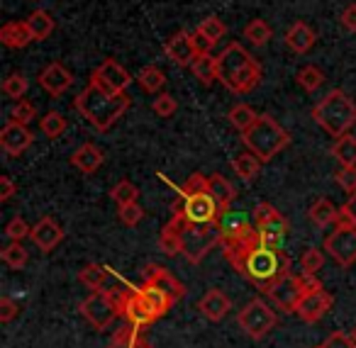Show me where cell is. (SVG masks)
<instances>
[{"label": "cell", "mask_w": 356, "mask_h": 348, "mask_svg": "<svg viewBox=\"0 0 356 348\" xmlns=\"http://www.w3.org/2000/svg\"><path fill=\"white\" fill-rule=\"evenodd\" d=\"M273 37V30L268 27L266 20H252L244 27V40H249L254 47H266Z\"/></svg>", "instance_id": "836d02e7"}, {"label": "cell", "mask_w": 356, "mask_h": 348, "mask_svg": "<svg viewBox=\"0 0 356 348\" xmlns=\"http://www.w3.org/2000/svg\"><path fill=\"white\" fill-rule=\"evenodd\" d=\"M79 280L90 290H103L105 288V280H108V273L105 268H100L98 263H88L83 270L79 273Z\"/></svg>", "instance_id": "ab89813d"}, {"label": "cell", "mask_w": 356, "mask_h": 348, "mask_svg": "<svg viewBox=\"0 0 356 348\" xmlns=\"http://www.w3.org/2000/svg\"><path fill=\"white\" fill-rule=\"evenodd\" d=\"M229 309H232V302H229L227 295L218 288L208 290L198 302V312L203 314L208 322H222L229 314Z\"/></svg>", "instance_id": "ffe728a7"}, {"label": "cell", "mask_w": 356, "mask_h": 348, "mask_svg": "<svg viewBox=\"0 0 356 348\" xmlns=\"http://www.w3.org/2000/svg\"><path fill=\"white\" fill-rule=\"evenodd\" d=\"M237 322L242 326V331L252 338H264L276 329L278 324V317L271 307H268L264 299H252L242 312L237 314Z\"/></svg>", "instance_id": "ba28073f"}, {"label": "cell", "mask_w": 356, "mask_h": 348, "mask_svg": "<svg viewBox=\"0 0 356 348\" xmlns=\"http://www.w3.org/2000/svg\"><path fill=\"white\" fill-rule=\"evenodd\" d=\"M42 132H44V137L49 139H59L61 134L66 132V127H69V122H66V117L61 113H56V110H51V113H47L44 117H42L40 122Z\"/></svg>", "instance_id": "f35d334b"}, {"label": "cell", "mask_w": 356, "mask_h": 348, "mask_svg": "<svg viewBox=\"0 0 356 348\" xmlns=\"http://www.w3.org/2000/svg\"><path fill=\"white\" fill-rule=\"evenodd\" d=\"M173 212H181L186 219L195 222V224H215L220 217V207L210 192L181 197L178 202H173Z\"/></svg>", "instance_id": "30bf717a"}, {"label": "cell", "mask_w": 356, "mask_h": 348, "mask_svg": "<svg viewBox=\"0 0 356 348\" xmlns=\"http://www.w3.org/2000/svg\"><path fill=\"white\" fill-rule=\"evenodd\" d=\"M193 76L200 81L203 85H210L213 81H218V56L213 54H198L191 66Z\"/></svg>", "instance_id": "f546056e"}, {"label": "cell", "mask_w": 356, "mask_h": 348, "mask_svg": "<svg viewBox=\"0 0 356 348\" xmlns=\"http://www.w3.org/2000/svg\"><path fill=\"white\" fill-rule=\"evenodd\" d=\"M266 295L273 299V304H276V307L283 309V312H296L298 302H300L305 292H302V288H300V280L293 278V275L288 273L286 278L278 280V283L273 285Z\"/></svg>", "instance_id": "5bb4252c"}, {"label": "cell", "mask_w": 356, "mask_h": 348, "mask_svg": "<svg viewBox=\"0 0 356 348\" xmlns=\"http://www.w3.org/2000/svg\"><path fill=\"white\" fill-rule=\"evenodd\" d=\"M307 217H310V222L315 226H320V229H325V226L330 224H337V217H339V207L332 205L327 197H320V200L315 202V205L307 210Z\"/></svg>", "instance_id": "83f0119b"}, {"label": "cell", "mask_w": 356, "mask_h": 348, "mask_svg": "<svg viewBox=\"0 0 356 348\" xmlns=\"http://www.w3.org/2000/svg\"><path fill=\"white\" fill-rule=\"evenodd\" d=\"M322 265H325V254L320 249H305L300 256V270L302 273H320Z\"/></svg>", "instance_id": "ee69618b"}, {"label": "cell", "mask_w": 356, "mask_h": 348, "mask_svg": "<svg viewBox=\"0 0 356 348\" xmlns=\"http://www.w3.org/2000/svg\"><path fill=\"white\" fill-rule=\"evenodd\" d=\"M90 85L105 90V93H124L132 85V76L124 66H120L115 59H105L98 69L90 74Z\"/></svg>", "instance_id": "7c38bea8"}, {"label": "cell", "mask_w": 356, "mask_h": 348, "mask_svg": "<svg viewBox=\"0 0 356 348\" xmlns=\"http://www.w3.org/2000/svg\"><path fill=\"white\" fill-rule=\"evenodd\" d=\"M351 338H354V341H356V326L351 329Z\"/></svg>", "instance_id": "6125c7cd"}, {"label": "cell", "mask_w": 356, "mask_h": 348, "mask_svg": "<svg viewBox=\"0 0 356 348\" xmlns=\"http://www.w3.org/2000/svg\"><path fill=\"white\" fill-rule=\"evenodd\" d=\"M115 299H118V307H120V317H124V322L132 324L134 329H147L156 322L154 312L147 307V302L142 299L139 290H113Z\"/></svg>", "instance_id": "9c48e42d"}, {"label": "cell", "mask_w": 356, "mask_h": 348, "mask_svg": "<svg viewBox=\"0 0 356 348\" xmlns=\"http://www.w3.org/2000/svg\"><path fill=\"white\" fill-rule=\"evenodd\" d=\"M322 348H356V341L344 331H332L330 336L325 338Z\"/></svg>", "instance_id": "db71d44e"}, {"label": "cell", "mask_w": 356, "mask_h": 348, "mask_svg": "<svg viewBox=\"0 0 356 348\" xmlns=\"http://www.w3.org/2000/svg\"><path fill=\"white\" fill-rule=\"evenodd\" d=\"M120 219H122V224H127V226H137L139 222L144 219V210L137 205V202H129V205L120 207Z\"/></svg>", "instance_id": "f5cc1de1"}, {"label": "cell", "mask_w": 356, "mask_h": 348, "mask_svg": "<svg viewBox=\"0 0 356 348\" xmlns=\"http://www.w3.org/2000/svg\"><path fill=\"white\" fill-rule=\"evenodd\" d=\"M208 192L215 197L220 212L229 210V205H232L234 197H237V190H234V185L225 176H220V173H215V176L208 178Z\"/></svg>", "instance_id": "484cf974"}, {"label": "cell", "mask_w": 356, "mask_h": 348, "mask_svg": "<svg viewBox=\"0 0 356 348\" xmlns=\"http://www.w3.org/2000/svg\"><path fill=\"white\" fill-rule=\"evenodd\" d=\"M139 295H142V299L147 302V307L154 312V317H163V314L168 312V309L176 304V299L171 297L168 292H163L161 288H156V285H149V283H142V288H137Z\"/></svg>", "instance_id": "cb8c5ba5"}, {"label": "cell", "mask_w": 356, "mask_h": 348, "mask_svg": "<svg viewBox=\"0 0 356 348\" xmlns=\"http://www.w3.org/2000/svg\"><path fill=\"white\" fill-rule=\"evenodd\" d=\"M159 249H161L166 256L181 254V236H178V226L173 219H168V224L161 229V236H159Z\"/></svg>", "instance_id": "d590c367"}, {"label": "cell", "mask_w": 356, "mask_h": 348, "mask_svg": "<svg viewBox=\"0 0 356 348\" xmlns=\"http://www.w3.org/2000/svg\"><path fill=\"white\" fill-rule=\"evenodd\" d=\"M225 258L237 268L252 285L261 292H268L281 278L291 273V256L281 249H266L259 239V229L249 231L237 239H222Z\"/></svg>", "instance_id": "6da1fadb"}, {"label": "cell", "mask_w": 356, "mask_h": 348, "mask_svg": "<svg viewBox=\"0 0 356 348\" xmlns=\"http://www.w3.org/2000/svg\"><path fill=\"white\" fill-rule=\"evenodd\" d=\"M79 309L98 331H105V329L120 317V307H118V299H115L113 290H93V292L81 302Z\"/></svg>", "instance_id": "52a82bcc"}, {"label": "cell", "mask_w": 356, "mask_h": 348, "mask_svg": "<svg viewBox=\"0 0 356 348\" xmlns=\"http://www.w3.org/2000/svg\"><path fill=\"white\" fill-rule=\"evenodd\" d=\"M152 110L159 115V117H171V115H176L178 103H176V98H173L171 93H159L156 100L152 103Z\"/></svg>", "instance_id": "7dc6e473"}, {"label": "cell", "mask_w": 356, "mask_h": 348, "mask_svg": "<svg viewBox=\"0 0 356 348\" xmlns=\"http://www.w3.org/2000/svg\"><path fill=\"white\" fill-rule=\"evenodd\" d=\"M40 85L51 95V98H59V95H64L66 90L74 85V76H71V71L66 69V66H61L54 61V64H49L40 74Z\"/></svg>", "instance_id": "d6986e66"}, {"label": "cell", "mask_w": 356, "mask_h": 348, "mask_svg": "<svg viewBox=\"0 0 356 348\" xmlns=\"http://www.w3.org/2000/svg\"><path fill=\"white\" fill-rule=\"evenodd\" d=\"M334 226H356V192L346 200L344 207H339V217H337Z\"/></svg>", "instance_id": "816d5d0a"}, {"label": "cell", "mask_w": 356, "mask_h": 348, "mask_svg": "<svg viewBox=\"0 0 356 348\" xmlns=\"http://www.w3.org/2000/svg\"><path fill=\"white\" fill-rule=\"evenodd\" d=\"M0 42L8 47V49H25L30 42H35L27 22H6L0 27Z\"/></svg>", "instance_id": "d4e9b609"}, {"label": "cell", "mask_w": 356, "mask_h": 348, "mask_svg": "<svg viewBox=\"0 0 356 348\" xmlns=\"http://www.w3.org/2000/svg\"><path fill=\"white\" fill-rule=\"evenodd\" d=\"M144 283L149 285H156V288H161L163 292H168L173 299H184L186 297V288L184 283L176 278V275L171 273L168 268H163V265L159 263H149L147 268H144Z\"/></svg>", "instance_id": "e0dca14e"}, {"label": "cell", "mask_w": 356, "mask_h": 348, "mask_svg": "<svg viewBox=\"0 0 356 348\" xmlns=\"http://www.w3.org/2000/svg\"><path fill=\"white\" fill-rule=\"evenodd\" d=\"M334 178H337V183H339L341 190L354 195L356 192V166H341L339 171L334 173Z\"/></svg>", "instance_id": "f907efd6"}, {"label": "cell", "mask_w": 356, "mask_h": 348, "mask_svg": "<svg viewBox=\"0 0 356 348\" xmlns=\"http://www.w3.org/2000/svg\"><path fill=\"white\" fill-rule=\"evenodd\" d=\"M325 254H330L341 268L356 263V226H337L325 236Z\"/></svg>", "instance_id": "8fae6325"}, {"label": "cell", "mask_w": 356, "mask_h": 348, "mask_svg": "<svg viewBox=\"0 0 356 348\" xmlns=\"http://www.w3.org/2000/svg\"><path fill=\"white\" fill-rule=\"evenodd\" d=\"M71 166L79 168L83 176H90L103 166V151L95 144H83L71 154Z\"/></svg>", "instance_id": "603a6c76"}, {"label": "cell", "mask_w": 356, "mask_h": 348, "mask_svg": "<svg viewBox=\"0 0 356 348\" xmlns=\"http://www.w3.org/2000/svg\"><path fill=\"white\" fill-rule=\"evenodd\" d=\"M0 258L6 260V265L20 270V268H25V265H27L30 254H27V249L22 246V241H13V244H8L6 249L0 251Z\"/></svg>", "instance_id": "8d00e7d4"}, {"label": "cell", "mask_w": 356, "mask_h": 348, "mask_svg": "<svg viewBox=\"0 0 356 348\" xmlns=\"http://www.w3.org/2000/svg\"><path fill=\"white\" fill-rule=\"evenodd\" d=\"M108 348H152V343L139 333V329H134L132 324H124L113 333Z\"/></svg>", "instance_id": "4316f807"}, {"label": "cell", "mask_w": 356, "mask_h": 348, "mask_svg": "<svg viewBox=\"0 0 356 348\" xmlns=\"http://www.w3.org/2000/svg\"><path fill=\"white\" fill-rule=\"evenodd\" d=\"M129 95L127 93H105L95 85H86L74 100V108L86 117V122L93 124L98 132H108L120 117L129 110Z\"/></svg>", "instance_id": "3957f363"}, {"label": "cell", "mask_w": 356, "mask_h": 348, "mask_svg": "<svg viewBox=\"0 0 356 348\" xmlns=\"http://www.w3.org/2000/svg\"><path fill=\"white\" fill-rule=\"evenodd\" d=\"M315 348H322V346H315Z\"/></svg>", "instance_id": "be15d7a7"}, {"label": "cell", "mask_w": 356, "mask_h": 348, "mask_svg": "<svg viewBox=\"0 0 356 348\" xmlns=\"http://www.w3.org/2000/svg\"><path fill=\"white\" fill-rule=\"evenodd\" d=\"M25 22H27V27H30L32 37H35V42H44L47 37L54 32V17H51L47 10L30 13V17H27Z\"/></svg>", "instance_id": "4dcf8cb0"}, {"label": "cell", "mask_w": 356, "mask_h": 348, "mask_svg": "<svg viewBox=\"0 0 356 348\" xmlns=\"http://www.w3.org/2000/svg\"><path fill=\"white\" fill-rule=\"evenodd\" d=\"M257 117L259 115L254 113L249 105H234L232 110H229V115H227V119H229V124H232L234 129H239V132H247L249 127H252L254 122H257Z\"/></svg>", "instance_id": "74e56055"}, {"label": "cell", "mask_w": 356, "mask_h": 348, "mask_svg": "<svg viewBox=\"0 0 356 348\" xmlns=\"http://www.w3.org/2000/svg\"><path fill=\"white\" fill-rule=\"evenodd\" d=\"M137 81H139V85L147 90V93H154V95L161 93L163 85H166V76H163V71L159 69V66H154V64L144 66V69L139 71Z\"/></svg>", "instance_id": "1f68e13d"}, {"label": "cell", "mask_w": 356, "mask_h": 348, "mask_svg": "<svg viewBox=\"0 0 356 348\" xmlns=\"http://www.w3.org/2000/svg\"><path fill=\"white\" fill-rule=\"evenodd\" d=\"M276 212H278L276 207L268 205V202H259V205L254 207V224H261V222H266L268 217H273Z\"/></svg>", "instance_id": "6f0895ef"}, {"label": "cell", "mask_w": 356, "mask_h": 348, "mask_svg": "<svg viewBox=\"0 0 356 348\" xmlns=\"http://www.w3.org/2000/svg\"><path fill=\"white\" fill-rule=\"evenodd\" d=\"M15 195V183L10 176H0V202H8Z\"/></svg>", "instance_id": "94428289"}, {"label": "cell", "mask_w": 356, "mask_h": 348, "mask_svg": "<svg viewBox=\"0 0 356 348\" xmlns=\"http://www.w3.org/2000/svg\"><path fill=\"white\" fill-rule=\"evenodd\" d=\"M242 142L259 161L266 163V161H271L273 156H278V154L291 144V137H288V132L271 117V115H259L257 122H254L247 132H242Z\"/></svg>", "instance_id": "5b68a950"}, {"label": "cell", "mask_w": 356, "mask_h": 348, "mask_svg": "<svg viewBox=\"0 0 356 348\" xmlns=\"http://www.w3.org/2000/svg\"><path fill=\"white\" fill-rule=\"evenodd\" d=\"M339 20H341V27H344L346 32H356V3H351V6L341 13Z\"/></svg>", "instance_id": "91938a15"}, {"label": "cell", "mask_w": 356, "mask_h": 348, "mask_svg": "<svg viewBox=\"0 0 356 348\" xmlns=\"http://www.w3.org/2000/svg\"><path fill=\"white\" fill-rule=\"evenodd\" d=\"M218 81L232 93L247 95L261 83V66L239 42H232L218 54Z\"/></svg>", "instance_id": "7a4b0ae2"}, {"label": "cell", "mask_w": 356, "mask_h": 348, "mask_svg": "<svg viewBox=\"0 0 356 348\" xmlns=\"http://www.w3.org/2000/svg\"><path fill=\"white\" fill-rule=\"evenodd\" d=\"M163 51H166L168 61L181 66V69H191L195 56H198V51H195V47H193V40H191V32H186V30L176 32V35L163 44Z\"/></svg>", "instance_id": "9a60e30c"}, {"label": "cell", "mask_w": 356, "mask_h": 348, "mask_svg": "<svg viewBox=\"0 0 356 348\" xmlns=\"http://www.w3.org/2000/svg\"><path fill=\"white\" fill-rule=\"evenodd\" d=\"M198 30L203 32V35L208 37V40L213 42V44H218V42L222 40L225 35H227V25H225V22L220 20V17H215V15L205 17V20L198 25Z\"/></svg>", "instance_id": "b9f144b4"}, {"label": "cell", "mask_w": 356, "mask_h": 348, "mask_svg": "<svg viewBox=\"0 0 356 348\" xmlns=\"http://www.w3.org/2000/svg\"><path fill=\"white\" fill-rule=\"evenodd\" d=\"M317 35L307 22H296V25L288 27L286 32V47L296 54H307V51L315 47Z\"/></svg>", "instance_id": "7402d4cb"}, {"label": "cell", "mask_w": 356, "mask_h": 348, "mask_svg": "<svg viewBox=\"0 0 356 348\" xmlns=\"http://www.w3.org/2000/svg\"><path fill=\"white\" fill-rule=\"evenodd\" d=\"M198 192H208V178H205L203 173H193V176H188V181L181 185V197L198 195Z\"/></svg>", "instance_id": "681fc988"}, {"label": "cell", "mask_w": 356, "mask_h": 348, "mask_svg": "<svg viewBox=\"0 0 356 348\" xmlns=\"http://www.w3.org/2000/svg\"><path fill=\"white\" fill-rule=\"evenodd\" d=\"M259 234H278V236H286L288 229H291V224H288V219L281 215V212H276L273 217H268L266 222H261V224H257Z\"/></svg>", "instance_id": "f6af8a7d"}, {"label": "cell", "mask_w": 356, "mask_h": 348, "mask_svg": "<svg viewBox=\"0 0 356 348\" xmlns=\"http://www.w3.org/2000/svg\"><path fill=\"white\" fill-rule=\"evenodd\" d=\"M298 83H300V88L302 90H307V93H315L317 88H322V83H325V71L322 69H317V66H312V64H307V66H302L300 71H298Z\"/></svg>", "instance_id": "e575fe53"}, {"label": "cell", "mask_w": 356, "mask_h": 348, "mask_svg": "<svg viewBox=\"0 0 356 348\" xmlns=\"http://www.w3.org/2000/svg\"><path fill=\"white\" fill-rule=\"evenodd\" d=\"M30 239L37 249L44 251V254H49V251H54L56 246L61 244V239H64V229H61V224L54 219V217H42V219L32 226Z\"/></svg>", "instance_id": "ac0fdd59"}, {"label": "cell", "mask_w": 356, "mask_h": 348, "mask_svg": "<svg viewBox=\"0 0 356 348\" xmlns=\"http://www.w3.org/2000/svg\"><path fill=\"white\" fill-rule=\"evenodd\" d=\"M30 234H32V226L27 224L25 219H20V217H15V219L8 222V226H6V236H8V239H10V241L30 239Z\"/></svg>", "instance_id": "c3c4849f"}, {"label": "cell", "mask_w": 356, "mask_h": 348, "mask_svg": "<svg viewBox=\"0 0 356 348\" xmlns=\"http://www.w3.org/2000/svg\"><path fill=\"white\" fill-rule=\"evenodd\" d=\"M312 119H315L330 137L339 139L356 127V103L344 90L334 88L312 108Z\"/></svg>", "instance_id": "277c9868"}, {"label": "cell", "mask_w": 356, "mask_h": 348, "mask_svg": "<svg viewBox=\"0 0 356 348\" xmlns=\"http://www.w3.org/2000/svg\"><path fill=\"white\" fill-rule=\"evenodd\" d=\"M110 197H113V200L118 202L120 207H122V205H129V202H137L139 190H137V185H134V183L120 181L118 185H115L113 190H110Z\"/></svg>", "instance_id": "7bdbcfd3"}, {"label": "cell", "mask_w": 356, "mask_h": 348, "mask_svg": "<svg viewBox=\"0 0 356 348\" xmlns=\"http://www.w3.org/2000/svg\"><path fill=\"white\" fill-rule=\"evenodd\" d=\"M17 312H20V309H17V304L13 302L10 297H0V322L8 324L10 319H15Z\"/></svg>", "instance_id": "11a10c76"}, {"label": "cell", "mask_w": 356, "mask_h": 348, "mask_svg": "<svg viewBox=\"0 0 356 348\" xmlns=\"http://www.w3.org/2000/svg\"><path fill=\"white\" fill-rule=\"evenodd\" d=\"M332 304H334L332 292H327L325 288H320V290H315V292L302 295V299L298 302V307H296V314L302 319V322L315 324V322H320L327 312H330Z\"/></svg>", "instance_id": "4fadbf2b"}, {"label": "cell", "mask_w": 356, "mask_h": 348, "mask_svg": "<svg viewBox=\"0 0 356 348\" xmlns=\"http://www.w3.org/2000/svg\"><path fill=\"white\" fill-rule=\"evenodd\" d=\"M178 226V236H181V254L188 258V263H203L205 256L222 244V234H220L218 224H195L188 222L181 212H173L171 217Z\"/></svg>", "instance_id": "8992f818"}, {"label": "cell", "mask_w": 356, "mask_h": 348, "mask_svg": "<svg viewBox=\"0 0 356 348\" xmlns=\"http://www.w3.org/2000/svg\"><path fill=\"white\" fill-rule=\"evenodd\" d=\"M32 142H35V137H32V132L27 129V124L13 122V119L3 127V132H0V147H3V151H6L8 156H20V154H25L27 149L32 147Z\"/></svg>", "instance_id": "2e32d148"}, {"label": "cell", "mask_w": 356, "mask_h": 348, "mask_svg": "<svg viewBox=\"0 0 356 348\" xmlns=\"http://www.w3.org/2000/svg\"><path fill=\"white\" fill-rule=\"evenodd\" d=\"M27 88H30V81H27L22 74H10L6 81H3V93H6L8 98H13V100L25 98Z\"/></svg>", "instance_id": "60d3db41"}, {"label": "cell", "mask_w": 356, "mask_h": 348, "mask_svg": "<svg viewBox=\"0 0 356 348\" xmlns=\"http://www.w3.org/2000/svg\"><path fill=\"white\" fill-rule=\"evenodd\" d=\"M232 168L244 183H252V181H257L259 173H261V161H259L252 151H247L232 158Z\"/></svg>", "instance_id": "f1b7e54d"}, {"label": "cell", "mask_w": 356, "mask_h": 348, "mask_svg": "<svg viewBox=\"0 0 356 348\" xmlns=\"http://www.w3.org/2000/svg\"><path fill=\"white\" fill-rule=\"evenodd\" d=\"M215 224H218L222 239H237V236H244V234H249V231L257 229V224H252L247 215H242V212H232V210L220 212V217H218Z\"/></svg>", "instance_id": "44dd1931"}, {"label": "cell", "mask_w": 356, "mask_h": 348, "mask_svg": "<svg viewBox=\"0 0 356 348\" xmlns=\"http://www.w3.org/2000/svg\"><path fill=\"white\" fill-rule=\"evenodd\" d=\"M332 156L341 163V166H356V137L344 134L334 142L332 147Z\"/></svg>", "instance_id": "d6a6232c"}, {"label": "cell", "mask_w": 356, "mask_h": 348, "mask_svg": "<svg viewBox=\"0 0 356 348\" xmlns=\"http://www.w3.org/2000/svg\"><path fill=\"white\" fill-rule=\"evenodd\" d=\"M298 280H300V288H302V292H315V290H320L322 288V283L317 280V275L315 273H300L298 275Z\"/></svg>", "instance_id": "680465c9"}, {"label": "cell", "mask_w": 356, "mask_h": 348, "mask_svg": "<svg viewBox=\"0 0 356 348\" xmlns=\"http://www.w3.org/2000/svg\"><path fill=\"white\" fill-rule=\"evenodd\" d=\"M35 117H37V110H35V105H32L30 100H25V98L15 100V105H13V110H10V119H13V122L30 124Z\"/></svg>", "instance_id": "bcb514c9"}, {"label": "cell", "mask_w": 356, "mask_h": 348, "mask_svg": "<svg viewBox=\"0 0 356 348\" xmlns=\"http://www.w3.org/2000/svg\"><path fill=\"white\" fill-rule=\"evenodd\" d=\"M191 40H193V47H195V51H198V54H210V49L215 47L200 30L191 32Z\"/></svg>", "instance_id": "9f6ffc18"}]
</instances>
